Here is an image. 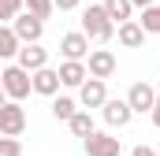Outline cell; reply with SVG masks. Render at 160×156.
Listing matches in <instances>:
<instances>
[{
  "label": "cell",
  "instance_id": "3957f363",
  "mask_svg": "<svg viewBox=\"0 0 160 156\" xmlns=\"http://www.w3.org/2000/svg\"><path fill=\"white\" fill-rule=\"evenodd\" d=\"M22 130H26V108H22V100H4L0 104V134L19 138Z\"/></svg>",
  "mask_w": 160,
  "mask_h": 156
},
{
  "label": "cell",
  "instance_id": "2e32d148",
  "mask_svg": "<svg viewBox=\"0 0 160 156\" xmlns=\"http://www.w3.org/2000/svg\"><path fill=\"white\" fill-rule=\"evenodd\" d=\"M78 108H82V104L75 100V97H52V119H60V123H67Z\"/></svg>",
  "mask_w": 160,
  "mask_h": 156
},
{
  "label": "cell",
  "instance_id": "4fadbf2b",
  "mask_svg": "<svg viewBox=\"0 0 160 156\" xmlns=\"http://www.w3.org/2000/svg\"><path fill=\"white\" fill-rule=\"evenodd\" d=\"M86 78H89V71H86V60H63V63H60V85L78 89Z\"/></svg>",
  "mask_w": 160,
  "mask_h": 156
},
{
  "label": "cell",
  "instance_id": "603a6c76",
  "mask_svg": "<svg viewBox=\"0 0 160 156\" xmlns=\"http://www.w3.org/2000/svg\"><path fill=\"white\" fill-rule=\"evenodd\" d=\"M52 4H56V11H75L82 0H52Z\"/></svg>",
  "mask_w": 160,
  "mask_h": 156
},
{
  "label": "cell",
  "instance_id": "ffe728a7",
  "mask_svg": "<svg viewBox=\"0 0 160 156\" xmlns=\"http://www.w3.org/2000/svg\"><path fill=\"white\" fill-rule=\"evenodd\" d=\"M22 11H30V15H38V19H48V15L56 11V4H52V0H22Z\"/></svg>",
  "mask_w": 160,
  "mask_h": 156
},
{
  "label": "cell",
  "instance_id": "ba28073f",
  "mask_svg": "<svg viewBox=\"0 0 160 156\" xmlns=\"http://www.w3.org/2000/svg\"><path fill=\"white\" fill-rule=\"evenodd\" d=\"M108 100V85H104V78H86L78 85V104L89 112V108H101Z\"/></svg>",
  "mask_w": 160,
  "mask_h": 156
},
{
  "label": "cell",
  "instance_id": "44dd1931",
  "mask_svg": "<svg viewBox=\"0 0 160 156\" xmlns=\"http://www.w3.org/2000/svg\"><path fill=\"white\" fill-rule=\"evenodd\" d=\"M22 11V0H0V22H11Z\"/></svg>",
  "mask_w": 160,
  "mask_h": 156
},
{
  "label": "cell",
  "instance_id": "7c38bea8",
  "mask_svg": "<svg viewBox=\"0 0 160 156\" xmlns=\"http://www.w3.org/2000/svg\"><path fill=\"white\" fill-rule=\"evenodd\" d=\"M15 60H19V67H22V71H38V67H45V63H48V48H41L38 41H30V45H19Z\"/></svg>",
  "mask_w": 160,
  "mask_h": 156
},
{
  "label": "cell",
  "instance_id": "30bf717a",
  "mask_svg": "<svg viewBox=\"0 0 160 156\" xmlns=\"http://www.w3.org/2000/svg\"><path fill=\"white\" fill-rule=\"evenodd\" d=\"M101 115H104V123H108V126H127V123L134 119V112H130L127 97H123V100H119V97H116V100L108 97V100L101 104Z\"/></svg>",
  "mask_w": 160,
  "mask_h": 156
},
{
  "label": "cell",
  "instance_id": "7a4b0ae2",
  "mask_svg": "<svg viewBox=\"0 0 160 156\" xmlns=\"http://www.w3.org/2000/svg\"><path fill=\"white\" fill-rule=\"evenodd\" d=\"M0 85H4L8 100H26V97L34 93V89H30V71H22L19 63H11V67L0 71Z\"/></svg>",
  "mask_w": 160,
  "mask_h": 156
},
{
  "label": "cell",
  "instance_id": "52a82bcc",
  "mask_svg": "<svg viewBox=\"0 0 160 156\" xmlns=\"http://www.w3.org/2000/svg\"><path fill=\"white\" fill-rule=\"evenodd\" d=\"M127 104H130V112H134V115H138V112H142V115H149V112H153V104H157V89H153L149 82H134V85H130V93H127Z\"/></svg>",
  "mask_w": 160,
  "mask_h": 156
},
{
  "label": "cell",
  "instance_id": "9c48e42d",
  "mask_svg": "<svg viewBox=\"0 0 160 156\" xmlns=\"http://www.w3.org/2000/svg\"><path fill=\"white\" fill-rule=\"evenodd\" d=\"M30 89L41 93V97H56L60 93V71H52L48 63L38 67V71H30Z\"/></svg>",
  "mask_w": 160,
  "mask_h": 156
},
{
  "label": "cell",
  "instance_id": "cb8c5ba5",
  "mask_svg": "<svg viewBox=\"0 0 160 156\" xmlns=\"http://www.w3.org/2000/svg\"><path fill=\"white\" fill-rule=\"evenodd\" d=\"M130 156H160V149H149V145H138Z\"/></svg>",
  "mask_w": 160,
  "mask_h": 156
},
{
  "label": "cell",
  "instance_id": "d4e9b609",
  "mask_svg": "<svg viewBox=\"0 0 160 156\" xmlns=\"http://www.w3.org/2000/svg\"><path fill=\"white\" fill-rule=\"evenodd\" d=\"M149 119H153V126L160 130V108H153V112H149Z\"/></svg>",
  "mask_w": 160,
  "mask_h": 156
},
{
  "label": "cell",
  "instance_id": "8992f818",
  "mask_svg": "<svg viewBox=\"0 0 160 156\" xmlns=\"http://www.w3.org/2000/svg\"><path fill=\"white\" fill-rule=\"evenodd\" d=\"M82 145H86V156H123L119 138H112V134H101V130H93L89 138H82Z\"/></svg>",
  "mask_w": 160,
  "mask_h": 156
},
{
  "label": "cell",
  "instance_id": "f1b7e54d",
  "mask_svg": "<svg viewBox=\"0 0 160 156\" xmlns=\"http://www.w3.org/2000/svg\"><path fill=\"white\" fill-rule=\"evenodd\" d=\"M157 149H160V145H157Z\"/></svg>",
  "mask_w": 160,
  "mask_h": 156
},
{
  "label": "cell",
  "instance_id": "d6986e66",
  "mask_svg": "<svg viewBox=\"0 0 160 156\" xmlns=\"http://www.w3.org/2000/svg\"><path fill=\"white\" fill-rule=\"evenodd\" d=\"M138 22H142V30H145V34H160V4H149V7H142Z\"/></svg>",
  "mask_w": 160,
  "mask_h": 156
},
{
  "label": "cell",
  "instance_id": "9a60e30c",
  "mask_svg": "<svg viewBox=\"0 0 160 156\" xmlns=\"http://www.w3.org/2000/svg\"><path fill=\"white\" fill-rule=\"evenodd\" d=\"M67 126H71V134H75V138H89V134L97 130V126H93V115H89L86 108H78L75 115L67 119Z\"/></svg>",
  "mask_w": 160,
  "mask_h": 156
},
{
  "label": "cell",
  "instance_id": "6da1fadb",
  "mask_svg": "<svg viewBox=\"0 0 160 156\" xmlns=\"http://www.w3.org/2000/svg\"><path fill=\"white\" fill-rule=\"evenodd\" d=\"M82 34L89 41H97V45H108V41L116 37V22H112V15L104 11V4H89V7L82 11Z\"/></svg>",
  "mask_w": 160,
  "mask_h": 156
},
{
  "label": "cell",
  "instance_id": "484cf974",
  "mask_svg": "<svg viewBox=\"0 0 160 156\" xmlns=\"http://www.w3.org/2000/svg\"><path fill=\"white\" fill-rule=\"evenodd\" d=\"M130 4H134V7H149L153 0H130Z\"/></svg>",
  "mask_w": 160,
  "mask_h": 156
},
{
  "label": "cell",
  "instance_id": "5bb4252c",
  "mask_svg": "<svg viewBox=\"0 0 160 156\" xmlns=\"http://www.w3.org/2000/svg\"><path fill=\"white\" fill-rule=\"evenodd\" d=\"M116 34H119V45H123V48H142V45H145V37H149V34L142 30V22H138V19L119 22V26H116Z\"/></svg>",
  "mask_w": 160,
  "mask_h": 156
},
{
  "label": "cell",
  "instance_id": "8fae6325",
  "mask_svg": "<svg viewBox=\"0 0 160 156\" xmlns=\"http://www.w3.org/2000/svg\"><path fill=\"white\" fill-rule=\"evenodd\" d=\"M60 52H63V60H86L89 56V37L82 30H71V34L60 37Z\"/></svg>",
  "mask_w": 160,
  "mask_h": 156
},
{
  "label": "cell",
  "instance_id": "e0dca14e",
  "mask_svg": "<svg viewBox=\"0 0 160 156\" xmlns=\"http://www.w3.org/2000/svg\"><path fill=\"white\" fill-rule=\"evenodd\" d=\"M104 11L112 15V22H116V26L127 22V19H134V4H130V0H104Z\"/></svg>",
  "mask_w": 160,
  "mask_h": 156
},
{
  "label": "cell",
  "instance_id": "4316f807",
  "mask_svg": "<svg viewBox=\"0 0 160 156\" xmlns=\"http://www.w3.org/2000/svg\"><path fill=\"white\" fill-rule=\"evenodd\" d=\"M4 100H8V93H4V85H0V104H4Z\"/></svg>",
  "mask_w": 160,
  "mask_h": 156
},
{
  "label": "cell",
  "instance_id": "5b68a950",
  "mask_svg": "<svg viewBox=\"0 0 160 156\" xmlns=\"http://www.w3.org/2000/svg\"><path fill=\"white\" fill-rule=\"evenodd\" d=\"M11 30H15V37L22 41V45H30V41H41V34H45V19L30 15V11H19V15L11 19Z\"/></svg>",
  "mask_w": 160,
  "mask_h": 156
},
{
  "label": "cell",
  "instance_id": "7402d4cb",
  "mask_svg": "<svg viewBox=\"0 0 160 156\" xmlns=\"http://www.w3.org/2000/svg\"><path fill=\"white\" fill-rule=\"evenodd\" d=\"M0 156H22L19 138H8V134H0Z\"/></svg>",
  "mask_w": 160,
  "mask_h": 156
},
{
  "label": "cell",
  "instance_id": "83f0119b",
  "mask_svg": "<svg viewBox=\"0 0 160 156\" xmlns=\"http://www.w3.org/2000/svg\"><path fill=\"white\" fill-rule=\"evenodd\" d=\"M153 108H160V89H157V104H153Z\"/></svg>",
  "mask_w": 160,
  "mask_h": 156
},
{
  "label": "cell",
  "instance_id": "277c9868",
  "mask_svg": "<svg viewBox=\"0 0 160 156\" xmlns=\"http://www.w3.org/2000/svg\"><path fill=\"white\" fill-rule=\"evenodd\" d=\"M86 71L89 78H108L116 75V52L112 48H89V56H86Z\"/></svg>",
  "mask_w": 160,
  "mask_h": 156
},
{
  "label": "cell",
  "instance_id": "ac0fdd59",
  "mask_svg": "<svg viewBox=\"0 0 160 156\" xmlns=\"http://www.w3.org/2000/svg\"><path fill=\"white\" fill-rule=\"evenodd\" d=\"M19 45H22V41L15 37V30L0 22V60H11V56L19 52Z\"/></svg>",
  "mask_w": 160,
  "mask_h": 156
}]
</instances>
